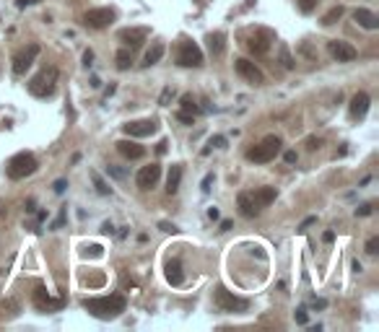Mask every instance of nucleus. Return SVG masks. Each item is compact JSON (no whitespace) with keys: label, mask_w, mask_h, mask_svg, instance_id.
Masks as SVG:
<instances>
[{"label":"nucleus","mask_w":379,"mask_h":332,"mask_svg":"<svg viewBox=\"0 0 379 332\" xmlns=\"http://www.w3.org/2000/svg\"><path fill=\"white\" fill-rule=\"evenodd\" d=\"M247 47H249V52H255V55H265V52L270 50V32H265V29L255 32V34L249 37V42H247Z\"/></svg>","instance_id":"dca6fc26"},{"label":"nucleus","mask_w":379,"mask_h":332,"mask_svg":"<svg viewBox=\"0 0 379 332\" xmlns=\"http://www.w3.org/2000/svg\"><path fill=\"white\" fill-rule=\"evenodd\" d=\"M34 3H42V0H19V8H26V6H34Z\"/></svg>","instance_id":"49530a36"},{"label":"nucleus","mask_w":379,"mask_h":332,"mask_svg":"<svg viewBox=\"0 0 379 332\" xmlns=\"http://www.w3.org/2000/svg\"><path fill=\"white\" fill-rule=\"evenodd\" d=\"M231 229V221H221V231H229Z\"/></svg>","instance_id":"3c124183"},{"label":"nucleus","mask_w":379,"mask_h":332,"mask_svg":"<svg viewBox=\"0 0 379 332\" xmlns=\"http://www.w3.org/2000/svg\"><path fill=\"white\" fill-rule=\"evenodd\" d=\"M371 213H374V205H369V203L361 205V208H356V216H361V218H363V216H371Z\"/></svg>","instance_id":"72a5a7b5"},{"label":"nucleus","mask_w":379,"mask_h":332,"mask_svg":"<svg viewBox=\"0 0 379 332\" xmlns=\"http://www.w3.org/2000/svg\"><path fill=\"white\" fill-rule=\"evenodd\" d=\"M366 252H369V254H376V252H379V236H371V239L366 241Z\"/></svg>","instance_id":"473e14b6"},{"label":"nucleus","mask_w":379,"mask_h":332,"mask_svg":"<svg viewBox=\"0 0 379 332\" xmlns=\"http://www.w3.org/2000/svg\"><path fill=\"white\" fill-rule=\"evenodd\" d=\"M208 218H210V221H218V210L210 208V210H208Z\"/></svg>","instance_id":"de8ad7c7"},{"label":"nucleus","mask_w":379,"mask_h":332,"mask_svg":"<svg viewBox=\"0 0 379 332\" xmlns=\"http://www.w3.org/2000/svg\"><path fill=\"white\" fill-rule=\"evenodd\" d=\"M210 182H213V174H208V177L203 179V192H208V190H210Z\"/></svg>","instance_id":"c03bdc74"},{"label":"nucleus","mask_w":379,"mask_h":332,"mask_svg":"<svg viewBox=\"0 0 379 332\" xmlns=\"http://www.w3.org/2000/svg\"><path fill=\"white\" fill-rule=\"evenodd\" d=\"M296 322L299 324H307V309H296Z\"/></svg>","instance_id":"58836bf2"},{"label":"nucleus","mask_w":379,"mask_h":332,"mask_svg":"<svg viewBox=\"0 0 379 332\" xmlns=\"http://www.w3.org/2000/svg\"><path fill=\"white\" fill-rule=\"evenodd\" d=\"M37 166H39L37 158L24 150V153H16V156H13V158L6 163V174H8L11 179H26L29 174L37 172Z\"/></svg>","instance_id":"20e7f679"},{"label":"nucleus","mask_w":379,"mask_h":332,"mask_svg":"<svg viewBox=\"0 0 379 332\" xmlns=\"http://www.w3.org/2000/svg\"><path fill=\"white\" fill-rule=\"evenodd\" d=\"M125 306H128V301H125V296H119V293H114V296H99V298H86L83 301V309L88 314H94L96 319H117V316L125 311Z\"/></svg>","instance_id":"f257e3e1"},{"label":"nucleus","mask_w":379,"mask_h":332,"mask_svg":"<svg viewBox=\"0 0 379 332\" xmlns=\"http://www.w3.org/2000/svg\"><path fill=\"white\" fill-rule=\"evenodd\" d=\"M107 172H109V174H114L117 179H122V177H125V169H117V166H107Z\"/></svg>","instance_id":"a19ab883"},{"label":"nucleus","mask_w":379,"mask_h":332,"mask_svg":"<svg viewBox=\"0 0 379 332\" xmlns=\"http://www.w3.org/2000/svg\"><path fill=\"white\" fill-rule=\"evenodd\" d=\"M296 158H299L296 150H286V153H283V161H286V163H296Z\"/></svg>","instance_id":"4c0bfd02"},{"label":"nucleus","mask_w":379,"mask_h":332,"mask_svg":"<svg viewBox=\"0 0 379 332\" xmlns=\"http://www.w3.org/2000/svg\"><path fill=\"white\" fill-rule=\"evenodd\" d=\"M63 223H65V210H63V213L57 216V221L52 223V229H60V226H63Z\"/></svg>","instance_id":"37998d69"},{"label":"nucleus","mask_w":379,"mask_h":332,"mask_svg":"<svg viewBox=\"0 0 379 332\" xmlns=\"http://www.w3.org/2000/svg\"><path fill=\"white\" fill-rule=\"evenodd\" d=\"M122 130L130 138H148V135H154L159 130V125H156V119H135V122L122 125Z\"/></svg>","instance_id":"9b49d317"},{"label":"nucleus","mask_w":379,"mask_h":332,"mask_svg":"<svg viewBox=\"0 0 379 332\" xmlns=\"http://www.w3.org/2000/svg\"><path fill=\"white\" fill-rule=\"evenodd\" d=\"M281 145H283V140L278 138V135H268V138H263V143H257L255 148L247 150V161H252V163H270L281 153Z\"/></svg>","instance_id":"f03ea898"},{"label":"nucleus","mask_w":379,"mask_h":332,"mask_svg":"<svg viewBox=\"0 0 379 332\" xmlns=\"http://www.w3.org/2000/svg\"><path fill=\"white\" fill-rule=\"evenodd\" d=\"M174 99V88L172 86H166L164 88V91H161V96H159V104H161V107H169V101Z\"/></svg>","instance_id":"c756f323"},{"label":"nucleus","mask_w":379,"mask_h":332,"mask_svg":"<svg viewBox=\"0 0 379 332\" xmlns=\"http://www.w3.org/2000/svg\"><path fill=\"white\" fill-rule=\"evenodd\" d=\"M314 221H317V218H307V221H304V223H301V226H299V231H304V229H307V226H312V223H314Z\"/></svg>","instance_id":"09e8293b"},{"label":"nucleus","mask_w":379,"mask_h":332,"mask_svg":"<svg viewBox=\"0 0 379 332\" xmlns=\"http://www.w3.org/2000/svg\"><path fill=\"white\" fill-rule=\"evenodd\" d=\"M166 145H169V143H166V140H161V143L156 145V153H159V156H164V153H166Z\"/></svg>","instance_id":"a18cd8bd"},{"label":"nucleus","mask_w":379,"mask_h":332,"mask_svg":"<svg viewBox=\"0 0 379 332\" xmlns=\"http://www.w3.org/2000/svg\"><path fill=\"white\" fill-rule=\"evenodd\" d=\"M34 306H37L39 311H60V309L65 306V301H63V298H52V296L39 285V288H34Z\"/></svg>","instance_id":"f8f14e48"},{"label":"nucleus","mask_w":379,"mask_h":332,"mask_svg":"<svg viewBox=\"0 0 379 332\" xmlns=\"http://www.w3.org/2000/svg\"><path fill=\"white\" fill-rule=\"evenodd\" d=\"M37 55H39V44H29V47L19 50L16 55H13V73H16V75H24L29 68L34 65Z\"/></svg>","instance_id":"6e6552de"},{"label":"nucleus","mask_w":379,"mask_h":332,"mask_svg":"<svg viewBox=\"0 0 379 332\" xmlns=\"http://www.w3.org/2000/svg\"><path fill=\"white\" fill-rule=\"evenodd\" d=\"M179 182H182V166L174 163L172 169H169V177H166V192L177 195L179 192Z\"/></svg>","instance_id":"5701e85b"},{"label":"nucleus","mask_w":379,"mask_h":332,"mask_svg":"<svg viewBox=\"0 0 379 332\" xmlns=\"http://www.w3.org/2000/svg\"><path fill=\"white\" fill-rule=\"evenodd\" d=\"M55 86H57V70L44 68L42 73H37L34 78L29 81V94L37 96V99H47L55 94Z\"/></svg>","instance_id":"7ed1b4c3"},{"label":"nucleus","mask_w":379,"mask_h":332,"mask_svg":"<svg viewBox=\"0 0 379 332\" xmlns=\"http://www.w3.org/2000/svg\"><path fill=\"white\" fill-rule=\"evenodd\" d=\"M119 39H122L130 50H135L148 39V29H122V32H119Z\"/></svg>","instance_id":"f3484780"},{"label":"nucleus","mask_w":379,"mask_h":332,"mask_svg":"<svg viewBox=\"0 0 379 332\" xmlns=\"http://www.w3.org/2000/svg\"><path fill=\"white\" fill-rule=\"evenodd\" d=\"M177 63L182 68H200L203 65V50L195 42L185 39L179 44V50H177Z\"/></svg>","instance_id":"39448f33"},{"label":"nucleus","mask_w":379,"mask_h":332,"mask_svg":"<svg viewBox=\"0 0 379 332\" xmlns=\"http://www.w3.org/2000/svg\"><path fill=\"white\" fill-rule=\"evenodd\" d=\"M353 21L363 29H369V32H374V29H379V19L376 13H371L369 8H356L353 11Z\"/></svg>","instance_id":"a211bd4d"},{"label":"nucleus","mask_w":379,"mask_h":332,"mask_svg":"<svg viewBox=\"0 0 379 332\" xmlns=\"http://www.w3.org/2000/svg\"><path fill=\"white\" fill-rule=\"evenodd\" d=\"M161 57H164V44L154 42V44H151V50L146 52V65H156Z\"/></svg>","instance_id":"b1692460"},{"label":"nucleus","mask_w":379,"mask_h":332,"mask_svg":"<svg viewBox=\"0 0 379 332\" xmlns=\"http://www.w3.org/2000/svg\"><path fill=\"white\" fill-rule=\"evenodd\" d=\"M159 229H161V231H166V234H177V226H174V223H169V221H161V223H159Z\"/></svg>","instance_id":"f704fd0d"},{"label":"nucleus","mask_w":379,"mask_h":332,"mask_svg":"<svg viewBox=\"0 0 379 332\" xmlns=\"http://www.w3.org/2000/svg\"><path fill=\"white\" fill-rule=\"evenodd\" d=\"M159 177H161V166L159 163H148V166H143V169L138 172L135 185H138L141 190H154L156 182H159Z\"/></svg>","instance_id":"ddd939ff"},{"label":"nucleus","mask_w":379,"mask_h":332,"mask_svg":"<svg viewBox=\"0 0 379 332\" xmlns=\"http://www.w3.org/2000/svg\"><path fill=\"white\" fill-rule=\"evenodd\" d=\"M164 270H166V280H169L172 285H182L185 273H182V262H179V260H169Z\"/></svg>","instance_id":"aec40b11"},{"label":"nucleus","mask_w":379,"mask_h":332,"mask_svg":"<svg viewBox=\"0 0 379 332\" xmlns=\"http://www.w3.org/2000/svg\"><path fill=\"white\" fill-rule=\"evenodd\" d=\"M114 19H117V13L112 8H91L83 13V24L88 29H107L114 24Z\"/></svg>","instance_id":"0eeeda50"},{"label":"nucleus","mask_w":379,"mask_h":332,"mask_svg":"<svg viewBox=\"0 0 379 332\" xmlns=\"http://www.w3.org/2000/svg\"><path fill=\"white\" fill-rule=\"evenodd\" d=\"M216 306L221 311H247L249 309V301L247 298H239L234 296L231 291H226V288H216Z\"/></svg>","instance_id":"423d86ee"},{"label":"nucleus","mask_w":379,"mask_h":332,"mask_svg":"<svg viewBox=\"0 0 379 332\" xmlns=\"http://www.w3.org/2000/svg\"><path fill=\"white\" fill-rule=\"evenodd\" d=\"M114 63H117L119 70H128V68L133 65V50H119V52L114 55Z\"/></svg>","instance_id":"a878e982"},{"label":"nucleus","mask_w":379,"mask_h":332,"mask_svg":"<svg viewBox=\"0 0 379 332\" xmlns=\"http://www.w3.org/2000/svg\"><path fill=\"white\" fill-rule=\"evenodd\" d=\"M276 187H260V190H255L252 192V198H255V203L260 205V208H268L273 200H276Z\"/></svg>","instance_id":"412c9836"},{"label":"nucleus","mask_w":379,"mask_h":332,"mask_svg":"<svg viewBox=\"0 0 379 332\" xmlns=\"http://www.w3.org/2000/svg\"><path fill=\"white\" fill-rule=\"evenodd\" d=\"M317 3L320 0H299V8H301V13H312L317 8Z\"/></svg>","instance_id":"7c9ffc66"},{"label":"nucleus","mask_w":379,"mask_h":332,"mask_svg":"<svg viewBox=\"0 0 379 332\" xmlns=\"http://www.w3.org/2000/svg\"><path fill=\"white\" fill-rule=\"evenodd\" d=\"M91 179H94V185H96L99 195H112V187H107V182L101 179V174H99V172H91Z\"/></svg>","instance_id":"cd10ccee"},{"label":"nucleus","mask_w":379,"mask_h":332,"mask_svg":"<svg viewBox=\"0 0 379 332\" xmlns=\"http://www.w3.org/2000/svg\"><path fill=\"white\" fill-rule=\"evenodd\" d=\"M65 187H68L65 179H57V182H55V192H57V195H63V192H65Z\"/></svg>","instance_id":"ea45409f"},{"label":"nucleus","mask_w":379,"mask_h":332,"mask_svg":"<svg viewBox=\"0 0 379 332\" xmlns=\"http://www.w3.org/2000/svg\"><path fill=\"white\" fill-rule=\"evenodd\" d=\"M369 104H371V99H369L366 91L353 94V99H351V119H363V117H366Z\"/></svg>","instance_id":"2eb2a0df"},{"label":"nucleus","mask_w":379,"mask_h":332,"mask_svg":"<svg viewBox=\"0 0 379 332\" xmlns=\"http://www.w3.org/2000/svg\"><path fill=\"white\" fill-rule=\"evenodd\" d=\"M3 213H6V210H3V208H0V216H3Z\"/></svg>","instance_id":"603ef678"},{"label":"nucleus","mask_w":379,"mask_h":332,"mask_svg":"<svg viewBox=\"0 0 379 332\" xmlns=\"http://www.w3.org/2000/svg\"><path fill=\"white\" fill-rule=\"evenodd\" d=\"M210 145L213 148H226V138L223 135H216V138H210Z\"/></svg>","instance_id":"c9c22d12"},{"label":"nucleus","mask_w":379,"mask_h":332,"mask_svg":"<svg viewBox=\"0 0 379 332\" xmlns=\"http://www.w3.org/2000/svg\"><path fill=\"white\" fill-rule=\"evenodd\" d=\"M179 104H182V112H190V114H195L198 117L203 109L195 104V99H192V94H182V99H179Z\"/></svg>","instance_id":"393cba45"},{"label":"nucleus","mask_w":379,"mask_h":332,"mask_svg":"<svg viewBox=\"0 0 379 332\" xmlns=\"http://www.w3.org/2000/svg\"><path fill=\"white\" fill-rule=\"evenodd\" d=\"M177 119H179V122H185V125H192L195 122V114H190V112H177Z\"/></svg>","instance_id":"2f4dec72"},{"label":"nucleus","mask_w":379,"mask_h":332,"mask_svg":"<svg viewBox=\"0 0 379 332\" xmlns=\"http://www.w3.org/2000/svg\"><path fill=\"white\" fill-rule=\"evenodd\" d=\"M327 50H330L332 60H338V63H353V60L358 57V50L353 47V44L343 42V39H330Z\"/></svg>","instance_id":"1a4fd4ad"},{"label":"nucleus","mask_w":379,"mask_h":332,"mask_svg":"<svg viewBox=\"0 0 379 332\" xmlns=\"http://www.w3.org/2000/svg\"><path fill=\"white\" fill-rule=\"evenodd\" d=\"M223 47H226V34L223 32H213V34H208V50L213 57L223 55Z\"/></svg>","instance_id":"4be33fe9"},{"label":"nucleus","mask_w":379,"mask_h":332,"mask_svg":"<svg viewBox=\"0 0 379 332\" xmlns=\"http://www.w3.org/2000/svg\"><path fill=\"white\" fill-rule=\"evenodd\" d=\"M281 63H283V68H294V57H291V52H289V47L286 44H281Z\"/></svg>","instance_id":"c85d7f7f"},{"label":"nucleus","mask_w":379,"mask_h":332,"mask_svg":"<svg viewBox=\"0 0 379 332\" xmlns=\"http://www.w3.org/2000/svg\"><path fill=\"white\" fill-rule=\"evenodd\" d=\"M91 63H94V52H91V50H86V52H83V65L88 68Z\"/></svg>","instance_id":"79ce46f5"},{"label":"nucleus","mask_w":379,"mask_h":332,"mask_svg":"<svg viewBox=\"0 0 379 332\" xmlns=\"http://www.w3.org/2000/svg\"><path fill=\"white\" fill-rule=\"evenodd\" d=\"M343 6H335V8H330L327 13H325V19H322V24L325 26H332V24H335V21H340V16H343Z\"/></svg>","instance_id":"bb28decb"},{"label":"nucleus","mask_w":379,"mask_h":332,"mask_svg":"<svg viewBox=\"0 0 379 332\" xmlns=\"http://www.w3.org/2000/svg\"><path fill=\"white\" fill-rule=\"evenodd\" d=\"M320 145H322V140H320V138H314V135H312V138H307V148H309V150H317Z\"/></svg>","instance_id":"e433bc0d"},{"label":"nucleus","mask_w":379,"mask_h":332,"mask_svg":"<svg viewBox=\"0 0 379 332\" xmlns=\"http://www.w3.org/2000/svg\"><path fill=\"white\" fill-rule=\"evenodd\" d=\"M234 68H236V73L244 78L247 83H252V86H260L263 81H265V75H263V70L257 68L252 60H247V57H239L236 63H234Z\"/></svg>","instance_id":"9d476101"},{"label":"nucleus","mask_w":379,"mask_h":332,"mask_svg":"<svg viewBox=\"0 0 379 332\" xmlns=\"http://www.w3.org/2000/svg\"><path fill=\"white\" fill-rule=\"evenodd\" d=\"M322 239H325V241H327V244H330V241H332V239H335V234H332V231H325V234H322Z\"/></svg>","instance_id":"8fccbe9b"},{"label":"nucleus","mask_w":379,"mask_h":332,"mask_svg":"<svg viewBox=\"0 0 379 332\" xmlns=\"http://www.w3.org/2000/svg\"><path fill=\"white\" fill-rule=\"evenodd\" d=\"M236 205H239V213L244 216V218H257L260 216V205L255 203L252 198V192H239V198H236Z\"/></svg>","instance_id":"4468645a"},{"label":"nucleus","mask_w":379,"mask_h":332,"mask_svg":"<svg viewBox=\"0 0 379 332\" xmlns=\"http://www.w3.org/2000/svg\"><path fill=\"white\" fill-rule=\"evenodd\" d=\"M117 150H119V153H122L125 158H130V161L143 158V156H146V148H143V145H138L135 140H119V143H117Z\"/></svg>","instance_id":"6ab92c4d"}]
</instances>
